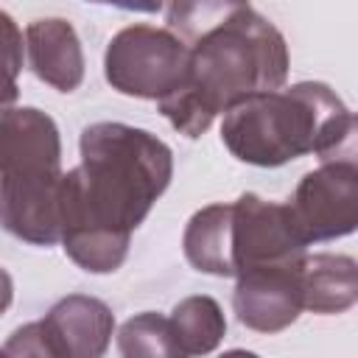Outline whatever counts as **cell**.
Returning <instances> with one entry per match:
<instances>
[{"label":"cell","mask_w":358,"mask_h":358,"mask_svg":"<svg viewBox=\"0 0 358 358\" xmlns=\"http://www.w3.org/2000/svg\"><path fill=\"white\" fill-rule=\"evenodd\" d=\"M81 162L62 176L59 243L90 274L123 266L131 232L173 176L171 148L129 123H92L78 140Z\"/></svg>","instance_id":"obj_1"},{"label":"cell","mask_w":358,"mask_h":358,"mask_svg":"<svg viewBox=\"0 0 358 358\" xmlns=\"http://www.w3.org/2000/svg\"><path fill=\"white\" fill-rule=\"evenodd\" d=\"M288 45L274 22L243 8L190 45L187 78L157 101L162 117L185 137H201L235 103L280 90L288 78Z\"/></svg>","instance_id":"obj_2"},{"label":"cell","mask_w":358,"mask_h":358,"mask_svg":"<svg viewBox=\"0 0 358 358\" xmlns=\"http://www.w3.org/2000/svg\"><path fill=\"white\" fill-rule=\"evenodd\" d=\"M355 117L350 106L322 81H299L257 92L221 120V143L246 165L280 168L296 157H355Z\"/></svg>","instance_id":"obj_3"},{"label":"cell","mask_w":358,"mask_h":358,"mask_svg":"<svg viewBox=\"0 0 358 358\" xmlns=\"http://www.w3.org/2000/svg\"><path fill=\"white\" fill-rule=\"evenodd\" d=\"M62 137L36 106L0 112V227L34 246L59 243Z\"/></svg>","instance_id":"obj_4"},{"label":"cell","mask_w":358,"mask_h":358,"mask_svg":"<svg viewBox=\"0 0 358 358\" xmlns=\"http://www.w3.org/2000/svg\"><path fill=\"white\" fill-rule=\"evenodd\" d=\"M308 255L288 204L266 201L257 193H241L235 201L210 207L207 271L213 277H238L263 266L296 263Z\"/></svg>","instance_id":"obj_5"},{"label":"cell","mask_w":358,"mask_h":358,"mask_svg":"<svg viewBox=\"0 0 358 358\" xmlns=\"http://www.w3.org/2000/svg\"><path fill=\"white\" fill-rule=\"evenodd\" d=\"M190 45L157 25L120 28L103 53V76L112 90L129 98L159 101L187 78Z\"/></svg>","instance_id":"obj_6"},{"label":"cell","mask_w":358,"mask_h":358,"mask_svg":"<svg viewBox=\"0 0 358 358\" xmlns=\"http://www.w3.org/2000/svg\"><path fill=\"white\" fill-rule=\"evenodd\" d=\"M285 204L308 246L355 232L358 227L355 157L324 159L316 171H308Z\"/></svg>","instance_id":"obj_7"},{"label":"cell","mask_w":358,"mask_h":358,"mask_svg":"<svg viewBox=\"0 0 358 358\" xmlns=\"http://www.w3.org/2000/svg\"><path fill=\"white\" fill-rule=\"evenodd\" d=\"M302 260L285 266H263L235 277L232 308L243 327L255 333H280L299 319L305 310Z\"/></svg>","instance_id":"obj_8"},{"label":"cell","mask_w":358,"mask_h":358,"mask_svg":"<svg viewBox=\"0 0 358 358\" xmlns=\"http://www.w3.org/2000/svg\"><path fill=\"white\" fill-rule=\"evenodd\" d=\"M48 358H98L115 336L112 308L87 294L62 296L45 319H39Z\"/></svg>","instance_id":"obj_9"},{"label":"cell","mask_w":358,"mask_h":358,"mask_svg":"<svg viewBox=\"0 0 358 358\" xmlns=\"http://www.w3.org/2000/svg\"><path fill=\"white\" fill-rule=\"evenodd\" d=\"M28 67L59 92H73L84 81V50L76 28L62 17L34 20L25 28Z\"/></svg>","instance_id":"obj_10"},{"label":"cell","mask_w":358,"mask_h":358,"mask_svg":"<svg viewBox=\"0 0 358 358\" xmlns=\"http://www.w3.org/2000/svg\"><path fill=\"white\" fill-rule=\"evenodd\" d=\"M358 299V266L350 255H305L302 305L310 313H344Z\"/></svg>","instance_id":"obj_11"},{"label":"cell","mask_w":358,"mask_h":358,"mask_svg":"<svg viewBox=\"0 0 358 358\" xmlns=\"http://www.w3.org/2000/svg\"><path fill=\"white\" fill-rule=\"evenodd\" d=\"M168 322H171V333H173L179 358L182 355H207L227 336L224 310L207 294L185 296L182 302H176Z\"/></svg>","instance_id":"obj_12"},{"label":"cell","mask_w":358,"mask_h":358,"mask_svg":"<svg viewBox=\"0 0 358 358\" xmlns=\"http://www.w3.org/2000/svg\"><path fill=\"white\" fill-rule=\"evenodd\" d=\"M243 8H249V0H168L165 22L185 45H196L207 31L224 25Z\"/></svg>","instance_id":"obj_13"},{"label":"cell","mask_w":358,"mask_h":358,"mask_svg":"<svg viewBox=\"0 0 358 358\" xmlns=\"http://www.w3.org/2000/svg\"><path fill=\"white\" fill-rule=\"evenodd\" d=\"M117 352L123 358H179L171 322L154 310L137 313L120 324Z\"/></svg>","instance_id":"obj_14"},{"label":"cell","mask_w":358,"mask_h":358,"mask_svg":"<svg viewBox=\"0 0 358 358\" xmlns=\"http://www.w3.org/2000/svg\"><path fill=\"white\" fill-rule=\"evenodd\" d=\"M22 56H25V39L20 25L8 11L0 8V112L14 106L20 98L17 76L22 73Z\"/></svg>","instance_id":"obj_15"},{"label":"cell","mask_w":358,"mask_h":358,"mask_svg":"<svg viewBox=\"0 0 358 358\" xmlns=\"http://www.w3.org/2000/svg\"><path fill=\"white\" fill-rule=\"evenodd\" d=\"M87 3H101V6H115L126 11H143V14H154L165 6V0H87Z\"/></svg>","instance_id":"obj_16"},{"label":"cell","mask_w":358,"mask_h":358,"mask_svg":"<svg viewBox=\"0 0 358 358\" xmlns=\"http://www.w3.org/2000/svg\"><path fill=\"white\" fill-rule=\"evenodd\" d=\"M11 299H14V280H11V274L0 266V316L8 310Z\"/></svg>","instance_id":"obj_17"}]
</instances>
